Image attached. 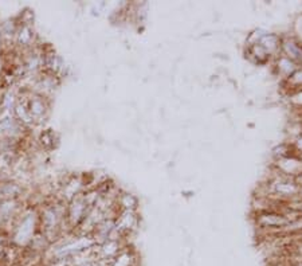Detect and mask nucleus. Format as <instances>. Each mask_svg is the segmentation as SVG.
<instances>
[{
	"mask_svg": "<svg viewBox=\"0 0 302 266\" xmlns=\"http://www.w3.org/2000/svg\"><path fill=\"white\" fill-rule=\"evenodd\" d=\"M28 113H30V116L31 118H38V117L43 116V113L46 111V105L43 100L40 98V97H35L33 100L30 101V105H28Z\"/></svg>",
	"mask_w": 302,
	"mask_h": 266,
	"instance_id": "obj_5",
	"label": "nucleus"
},
{
	"mask_svg": "<svg viewBox=\"0 0 302 266\" xmlns=\"http://www.w3.org/2000/svg\"><path fill=\"white\" fill-rule=\"evenodd\" d=\"M134 255L128 251V250H121L112 261L110 266H133L134 265Z\"/></svg>",
	"mask_w": 302,
	"mask_h": 266,
	"instance_id": "obj_4",
	"label": "nucleus"
},
{
	"mask_svg": "<svg viewBox=\"0 0 302 266\" xmlns=\"http://www.w3.org/2000/svg\"><path fill=\"white\" fill-rule=\"evenodd\" d=\"M89 202L86 200L85 196H79V198H74L71 202V206L69 209V219L73 225H78L79 222L85 219V216L89 212Z\"/></svg>",
	"mask_w": 302,
	"mask_h": 266,
	"instance_id": "obj_2",
	"label": "nucleus"
},
{
	"mask_svg": "<svg viewBox=\"0 0 302 266\" xmlns=\"http://www.w3.org/2000/svg\"><path fill=\"white\" fill-rule=\"evenodd\" d=\"M42 219H43V225H45L46 234H49L50 231H54L58 226V222H59V216H58V212L53 209H46L43 211V215H42Z\"/></svg>",
	"mask_w": 302,
	"mask_h": 266,
	"instance_id": "obj_3",
	"label": "nucleus"
},
{
	"mask_svg": "<svg viewBox=\"0 0 302 266\" xmlns=\"http://www.w3.org/2000/svg\"><path fill=\"white\" fill-rule=\"evenodd\" d=\"M120 205L123 206L125 210L133 211V209H136V205H137V200L132 195L124 194L121 196V199H120Z\"/></svg>",
	"mask_w": 302,
	"mask_h": 266,
	"instance_id": "obj_7",
	"label": "nucleus"
},
{
	"mask_svg": "<svg viewBox=\"0 0 302 266\" xmlns=\"http://www.w3.org/2000/svg\"><path fill=\"white\" fill-rule=\"evenodd\" d=\"M35 218L33 215H27L17 228V231L14 234V242L19 246H24V245L30 244L33 241L34 230H35Z\"/></svg>",
	"mask_w": 302,
	"mask_h": 266,
	"instance_id": "obj_1",
	"label": "nucleus"
},
{
	"mask_svg": "<svg viewBox=\"0 0 302 266\" xmlns=\"http://www.w3.org/2000/svg\"><path fill=\"white\" fill-rule=\"evenodd\" d=\"M0 160H1V159H0Z\"/></svg>",
	"mask_w": 302,
	"mask_h": 266,
	"instance_id": "obj_8",
	"label": "nucleus"
},
{
	"mask_svg": "<svg viewBox=\"0 0 302 266\" xmlns=\"http://www.w3.org/2000/svg\"><path fill=\"white\" fill-rule=\"evenodd\" d=\"M33 42V31L28 26H23L18 34V43L20 46H28Z\"/></svg>",
	"mask_w": 302,
	"mask_h": 266,
	"instance_id": "obj_6",
	"label": "nucleus"
}]
</instances>
